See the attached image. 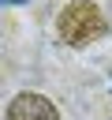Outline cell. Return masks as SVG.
<instances>
[{"label":"cell","instance_id":"6da1fadb","mask_svg":"<svg viewBox=\"0 0 112 120\" xmlns=\"http://www.w3.org/2000/svg\"><path fill=\"white\" fill-rule=\"evenodd\" d=\"M56 30H60V38L67 45H90V41H97L108 30V22H105V15H101V8L93 0H71L60 11Z\"/></svg>","mask_w":112,"mask_h":120},{"label":"cell","instance_id":"3957f363","mask_svg":"<svg viewBox=\"0 0 112 120\" xmlns=\"http://www.w3.org/2000/svg\"><path fill=\"white\" fill-rule=\"evenodd\" d=\"M0 4H26V0H0Z\"/></svg>","mask_w":112,"mask_h":120},{"label":"cell","instance_id":"7a4b0ae2","mask_svg":"<svg viewBox=\"0 0 112 120\" xmlns=\"http://www.w3.org/2000/svg\"><path fill=\"white\" fill-rule=\"evenodd\" d=\"M7 120H60V112L45 94H19L7 105Z\"/></svg>","mask_w":112,"mask_h":120}]
</instances>
